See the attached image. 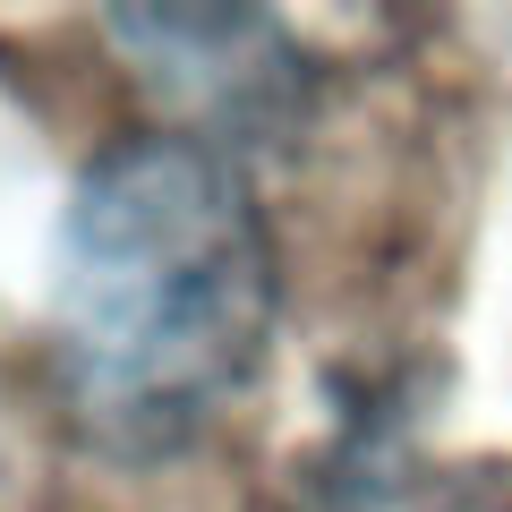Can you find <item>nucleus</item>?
<instances>
[{"label": "nucleus", "instance_id": "nucleus-1", "mask_svg": "<svg viewBox=\"0 0 512 512\" xmlns=\"http://www.w3.org/2000/svg\"><path fill=\"white\" fill-rule=\"evenodd\" d=\"M274 342V239L214 137L146 128L94 154L60 222V350L120 453L188 444Z\"/></svg>", "mask_w": 512, "mask_h": 512}, {"label": "nucleus", "instance_id": "nucleus-2", "mask_svg": "<svg viewBox=\"0 0 512 512\" xmlns=\"http://www.w3.org/2000/svg\"><path fill=\"white\" fill-rule=\"evenodd\" d=\"M111 43L188 111L231 137H265L308 111V60L265 9H111Z\"/></svg>", "mask_w": 512, "mask_h": 512}, {"label": "nucleus", "instance_id": "nucleus-3", "mask_svg": "<svg viewBox=\"0 0 512 512\" xmlns=\"http://www.w3.org/2000/svg\"><path fill=\"white\" fill-rule=\"evenodd\" d=\"M419 512H512V453H470L419 487Z\"/></svg>", "mask_w": 512, "mask_h": 512}]
</instances>
